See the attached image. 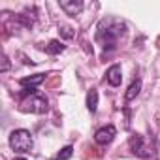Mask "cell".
I'll list each match as a JSON object with an SVG mask.
<instances>
[{
    "label": "cell",
    "mask_w": 160,
    "mask_h": 160,
    "mask_svg": "<svg viewBox=\"0 0 160 160\" xmlns=\"http://www.w3.org/2000/svg\"><path fill=\"white\" fill-rule=\"evenodd\" d=\"M124 30H126V25L121 19H115V17H106L98 23L96 42L104 47V53H109L117 47V42L124 34Z\"/></svg>",
    "instance_id": "obj_1"
},
{
    "label": "cell",
    "mask_w": 160,
    "mask_h": 160,
    "mask_svg": "<svg viewBox=\"0 0 160 160\" xmlns=\"http://www.w3.org/2000/svg\"><path fill=\"white\" fill-rule=\"evenodd\" d=\"M10 147L15 151V152H30L32 147H34V139H32V134L25 128H19V130H13L10 134Z\"/></svg>",
    "instance_id": "obj_2"
},
{
    "label": "cell",
    "mask_w": 160,
    "mask_h": 160,
    "mask_svg": "<svg viewBox=\"0 0 160 160\" xmlns=\"http://www.w3.org/2000/svg\"><path fill=\"white\" fill-rule=\"evenodd\" d=\"M47 109H49V102H47V98L43 96V94H32V96H28V98H25L23 102H21V111H25V113H36V115H43V113H47Z\"/></svg>",
    "instance_id": "obj_3"
},
{
    "label": "cell",
    "mask_w": 160,
    "mask_h": 160,
    "mask_svg": "<svg viewBox=\"0 0 160 160\" xmlns=\"http://www.w3.org/2000/svg\"><path fill=\"white\" fill-rule=\"evenodd\" d=\"M128 147H130L132 154H136V156H139V158H149V156L152 154V147L147 145V141H145V138H143L141 134H134V136H130V139H128Z\"/></svg>",
    "instance_id": "obj_4"
},
{
    "label": "cell",
    "mask_w": 160,
    "mask_h": 160,
    "mask_svg": "<svg viewBox=\"0 0 160 160\" xmlns=\"http://www.w3.org/2000/svg\"><path fill=\"white\" fill-rule=\"evenodd\" d=\"M115 136H117L115 126H113V124H108V126H104V128L96 130V134H94V141H96L98 145H108V143H111V141H113V138H115Z\"/></svg>",
    "instance_id": "obj_5"
},
{
    "label": "cell",
    "mask_w": 160,
    "mask_h": 160,
    "mask_svg": "<svg viewBox=\"0 0 160 160\" xmlns=\"http://www.w3.org/2000/svg\"><path fill=\"white\" fill-rule=\"evenodd\" d=\"M58 4H60V10L66 15H70V17L79 15L81 10H83V2H81V0H60Z\"/></svg>",
    "instance_id": "obj_6"
},
{
    "label": "cell",
    "mask_w": 160,
    "mask_h": 160,
    "mask_svg": "<svg viewBox=\"0 0 160 160\" xmlns=\"http://www.w3.org/2000/svg\"><path fill=\"white\" fill-rule=\"evenodd\" d=\"M106 81L111 87H119L121 85V81H122V70H121L119 64H113V66L108 68V72H106Z\"/></svg>",
    "instance_id": "obj_7"
},
{
    "label": "cell",
    "mask_w": 160,
    "mask_h": 160,
    "mask_svg": "<svg viewBox=\"0 0 160 160\" xmlns=\"http://www.w3.org/2000/svg\"><path fill=\"white\" fill-rule=\"evenodd\" d=\"M43 79H45V73H36L30 77H23L21 85H23V89H36L40 83H43Z\"/></svg>",
    "instance_id": "obj_8"
},
{
    "label": "cell",
    "mask_w": 160,
    "mask_h": 160,
    "mask_svg": "<svg viewBox=\"0 0 160 160\" xmlns=\"http://www.w3.org/2000/svg\"><path fill=\"white\" fill-rule=\"evenodd\" d=\"M139 91H141V79H139V77H136L134 81L130 83V87H128L126 94H124V100H126V102L134 100V98H136V96L139 94Z\"/></svg>",
    "instance_id": "obj_9"
},
{
    "label": "cell",
    "mask_w": 160,
    "mask_h": 160,
    "mask_svg": "<svg viewBox=\"0 0 160 160\" xmlns=\"http://www.w3.org/2000/svg\"><path fill=\"white\" fill-rule=\"evenodd\" d=\"M96 108H98V92L94 89H91L87 94V109L91 113H96Z\"/></svg>",
    "instance_id": "obj_10"
},
{
    "label": "cell",
    "mask_w": 160,
    "mask_h": 160,
    "mask_svg": "<svg viewBox=\"0 0 160 160\" xmlns=\"http://www.w3.org/2000/svg\"><path fill=\"white\" fill-rule=\"evenodd\" d=\"M62 51H64V43L58 42V40H51V42L45 45V53H49V55H58V53H62Z\"/></svg>",
    "instance_id": "obj_11"
},
{
    "label": "cell",
    "mask_w": 160,
    "mask_h": 160,
    "mask_svg": "<svg viewBox=\"0 0 160 160\" xmlns=\"http://www.w3.org/2000/svg\"><path fill=\"white\" fill-rule=\"evenodd\" d=\"M15 21H17L19 25H23L25 28H30V27L34 25V21H36V15H28V13H19V15L15 17Z\"/></svg>",
    "instance_id": "obj_12"
},
{
    "label": "cell",
    "mask_w": 160,
    "mask_h": 160,
    "mask_svg": "<svg viewBox=\"0 0 160 160\" xmlns=\"http://www.w3.org/2000/svg\"><path fill=\"white\" fill-rule=\"evenodd\" d=\"M72 154H73V147H72V145H68V147L60 149V152H57L55 160H68V158H70Z\"/></svg>",
    "instance_id": "obj_13"
},
{
    "label": "cell",
    "mask_w": 160,
    "mask_h": 160,
    "mask_svg": "<svg viewBox=\"0 0 160 160\" xmlns=\"http://www.w3.org/2000/svg\"><path fill=\"white\" fill-rule=\"evenodd\" d=\"M60 32H62L64 38H73V32H72L70 27H60Z\"/></svg>",
    "instance_id": "obj_14"
},
{
    "label": "cell",
    "mask_w": 160,
    "mask_h": 160,
    "mask_svg": "<svg viewBox=\"0 0 160 160\" xmlns=\"http://www.w3.org/2000/svg\"><path fill=\"white\" fill-rule=\"evenodd\" d=\"M8 68H10V60H8V57L4 55V57H2V72H8Z\"/></svg>",
    "instance_id": "obj_15"
},
{
    "label": "cell",
    "mask_w": 160,
    "mask_h": 160,
    "mask_svg": "<svg viewBox=\"0 0 160 160\" xmlns=\"http://www.w3.org/2000/svg\"><path fill=\"white\" fill-rule=\"evenodd\" d=\"M13 160H27V158H13Z\"/></svg>",
    "instance_id": "obj_16"
}]
</instances>
